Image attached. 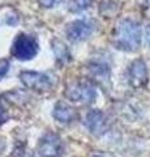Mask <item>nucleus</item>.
I'll use <instances>...</instances> for the list:
<instances>
[{"instance_id":"1","label":"nucleus","mask_w":150,"mask_h":157,"mask_svg":"<svg viewBox=\"0 0 150 157\" xmlns=\"http://www.w3.org/2000/svg\"><path fill=\"white\" fill-rule=\"evenodd\" d=\"M142 39V30L140 24L133 20H122L114 33V45L123 51L138 50Z\"/></svg>"},{"instance_id":"2","label":"nucleus","mask_w":150,"mask_h":157,"mask_svg":"<svg viewBox=\"0 0 150 157\" xmlns=\"http://www.w3.org/2000/svg\"><path fill=\"white\" fill-rule=\"evenodd\" d=\"M39 51V45H38L35 37L29 36V34L21 33L14 38L12 43V56L18 59V60H31L37 56Z\"/></svg>"},{"instance_id":"3","label":"nucleus","mask_w":150,"mask_h":157,"mask_svg":"<svg viewBox=\"0 0 150 157\" xmlns=\"http://www.w3.org/2000/svg\"><path fill=\"white\" fill-rule=\"evenodd\" d=\"M64 94L72 102L86 105L95 101L97 89L90 81H75L67 86Z\"/></svg>"},{"instance_id":"4","label":"nucleus","mask_w":150,"mask_h":157,"mask_svg":"<svg viewBox=\"0 0 150 157\" xmlns=\"http://www.w3.org/2000/svg\"><path fill=\"white\" fill-rule=\"evenodd\" d=\"M20 80L27 89L35 92H47L54 85L52 78L48 75L35 71H22L20 73Z\"/></svg>"},{"instance_id":"5","label":"nucleus","mask_w":150,"mask_h":157,"mask_svg":"<svg viewBox=\"0 0 150 157\" xmlns=\"http://www.w3.org/2000/svg\"><path fill=\"white\" fill-rule=\"evenodd\" d=\"M63 151L61 137L55 132H47L38 143V153L41 157H61Z\"/></svg>"},{"instance_id":"6","label":"nucleus","mask_w":150,"mask_h":157,"mask_svg":"<svg viewBox=\"0 0 150 157\" xmlns=\"http://www.w3.org/2000/svg\"><path fill=\"white\" fill-rule=\"evenodd\" d=\"M149 71L144 59H136L128 67V81L129 85L134 89L144 88L148 84Z\"/></svg>"},{"instance_id":"7","label":"nucleus","mask_w":150,"mask_h":157,"mask_svg":"<svg viewBox=\"0 0 150 157\" xmlns=\"http://www.w3.org/2000/svg\"><path fill=\"white\" fill-rule=\"evenodd\" d=\"M84 123L93 135L101 136L108 130V119L107 115L104 114L102 110L99 109H93L86 113Z\"/></svg>"},{"instance_id":"8","label":"nucleus","mask_w":150,"mask_h":157,"mask_svg":"<svg viewBox=\"0 0 150 157\" xmlns=\"http://www.w3.org/2000/svg\"><path fill=\"white\" fill-rule=\"evenodd\" d=\"M94 32V25L93 22L88 21V20H76L68 24V26L65 29L67 38L71 42H81L85 41L86 38L91 36V33Z\"/></svg>"},{"instance_id":"9","label":"nucleus","mask_w":150,"mask_h":157,"mask_svg":"<svg viewBox=\"0 0 150 157\" xmlns=\"http://www.w3.org/2000/svg\"><path fill=\"white\" fill-rule=\"evenodd\" d=\"M52 115H54V118L57 122L68 124V123H72L77 118V111L75 107H72L71 105L65 104V102H57L54 107Z\"/></svg>"},{"instance_id":"10","label":"nucleus","mask_w":150,"mask_h":157,"mask_svg":"<svg viewBox=\"0 0 150 157\" xmlns=\"http://www.w3.org/2000/svg\"><path fill=\"white\" fill-rule=\"evenodd\" d=\"M52 48H54V52H55V56H56V60L60 63V64H64V63H68L71 59H72V55L64 43L61 41H57L55 39L52 42Z\"/></svg>"},{"instance_id":"11","label":"nucleus","mask_w":150,"mask_h":157,"mask_svg":"<svg viewBox=\"0 0 150 157\" xmlns=\"http://www.w3.org/2000/svg\"><path fill=\"white\" fill-rule=\"evenodd\" d=\"M89 71L98 80H108L110 77V68L104 63H93L90 66Z\"/></svg>"},{"instance_id":"12","label":"nucleus","mask_w":150,"mask_h":157,"mask_svg":"<svg viewBox=\"0 0 150 157\" xmlns=\"http://www.w3.org/2000/svg\"><path fill=\"white\" fill-rule=\"evenodd\" d=\"M93 0H71L69 2V11L73 13H80L84 12L85 9H88Z\"/></svg>"},{"instance_id":"13","label":"nucleus","mask_w":150,"mask_h":157,"mask_svg":"<svg viewBox=\"0 0 150 157\" xmlns=\"http://www.w3.org/2000/svg\"><path fill=\"white\" fill-rule=\"evenodd\" d=\"M9 157H34V155H33L30 148H27V145L25 143H20L13 148Z\"/></svg>"},{"instance_id":"14","label":"nucleus","mask_w":150,"mask_h":157,"mask_svg":"<svg viewBox=\"0 0 150 157\" xmlns=\"http://www.w3.org/2000/svg\"><path fill=\"white\" fill-rule=\"evenodd\" d=\"M9 66H11V63L8 59H0V80L4 78V76L8 73Z\"/></svg>"},{"instance_id":"15","label":"nucleus","mask_w":150,"mask_h":157,"mask_svg":"<svg viewBox=\"0 0 150 157\" xmlns=\"http://www.w3.org/2000/svg\"><path fill=\"white\" fill-rule=\"evenodd\" d=\"M38 3H39V6L45 7V8H51L55 6L56 0H38Z\"/></svg>"},{"instance_id":"16","label":"nucleus","mask_w":150,"mask_h":157,"mask_svg":"<svg viewBox=\"0 0 150 157\" xmlns=\"http://www.w3.org/2000/svg\"><path fill=\"white\" fill-rule=\"evenodd\" d=\"M4 117H5V109H4L3 102H2V97H0V121H3Z\"/></svg>"},{"instance_id":"17","label":"nucleus","mask_w":150,"mask_h":157,"mask_svg":"<svg viewBox=\"0 0 150 157\" xmlns=\"http://www.w3.org/2000/svg\"><path fill=\"white\" fill-rule=\"evenodd\" d=\"M146 39H148V43H149V46H150V28L146 30Z\"/></svg>"},{"instance_id":"18","label":"nucleus","mask_w":150,"mask_h":157,"mask_svg":"<svg viewBox=\"0 0 150 157\" xmlns=\"http://www.w3.org/2000/svg\"><path fill=\"white\" fill-rule=\"evenodd\" d=\"M4 149V140L0 137V153H2V151Z\"/></svg>"},{"instance_id":"19","label":"nucleus","mask_w":150,"mask_h":157,"mask_svg":"<svg viewBox=\"0 0 150 157\" xmlns=\"http://www.w3.org/2000/svg\"><path fill=\"white\" fill-rule=\"evenodd\" d=\"M94 157H102V156H94Z\"/></svg>"}]
</instances>
